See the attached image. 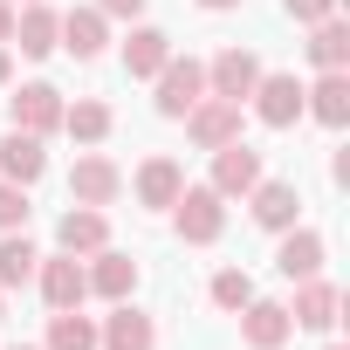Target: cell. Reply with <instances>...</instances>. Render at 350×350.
Wrapping results in <instances>:
<instances>
[{
    "label": "cell",
    "mask_w": 350,
    "mask_h": 350,
    "mask_svg": "<svg viewBox=\"0 0 350 350\" xmlns=\"http://www.w3.org/2000/svg\"><path fill=\"white\" fill-rule=\"evenodd\" d=\"M172 227H179V241H193V247H213L227 234V200L213 186H186L172 200Z\"/></svg>",
    "instance_id": "1"
},
{
    "label": "cell",
    "mask_w": 350,
    "mask_h": 350,
    "mask_svg": "<svg viewBox=\"0 0 350 350\" xmlns=\"http://www.w3.org/2000/svg\"><path fill=\"white\" fill-rule=\"evenodd\" d=\"M151 83H158V117H186V110L206 96V62H193V55H165V69H158Z\"/></svg>",
    "instance_id": "2"
},
{
    "label": "cell",
    "mask_w": 350,
    "mask_h": 350,
    "mask_svg": "<svg viewBox=\"0 0 350 350\" xmlns=\"http://www.w3.org/2000/svg\"><path fill=\"white\" fill-rule=\"evenodd\" d=\"M220 200H247L254 186H261V151L247 144V137H234V144H220L213 151V179H206Z\"/></svg>",
    "instance_id": "3"
},
{
    "label": "cell",
    "mask_w": 350,
    "mask_h": 350,
    "mask_svg": "<svg viewBox=\"0 0 350 350\" xmlns=\"http://www.w3.org/2000/svg\"><path fill=\"white\" fill-rule=\"evenodd\" d=\"M8 117H14V131L49 137V131H62V90H55V83H21V90L8 96Z\"/></svg>",
    "instance_id": "4"
},
{
    "label": "cell",
    "mask_w": 350,
    "mask_h": 350,
    "mask_svg": "<svg viewBox=\"0 0 350 350\" xmlns=\"http://www.w3.org/2000/svg\"><path fill=\"white\" fill-rule=\"evenodd\" d=\"M261 83V55L254 49H220L206 62V96H227V103H247V90Z\"/></svg>",
    "instance_id": "5"
},
{
    "label": "cell",
    "mask_w": 350,
    "mask_h": 350,
    "mask_svg": "<svg viewBox=\"0 0 350 350\" xmlns=\"http://www.w3.org/2000/svg\"><path fill=\"white\" fill-rule=\"evenodd\" d=\"M186 137H193L200 151L234 144V137H241V103H227V96H200V103L186 110Z\"/></svg>",
    "instance_id": "6"
},
{
    "label": "cell",
    "mask_w": 350,
    "mask_h": 350,
    "mask_svg": "<svg viewBox=\"0 0 350 350\" xmlns=\"http://www.w3.org/2000/svg\"><path fill=\"white\" fill-rule=\"evenodd\" d=\"M35 282H42V302L49 309H83V295H90V275H83L76 254H42L35 261Z\"/></svg>",
    "instance_id": "7"
},
{
    "label": "cell",
    "mask_w": 350,
    "mask_h": 350,
    "mask_svg": "<svg viewBox=\"0 0 350 350\" xmlns=\"http://www.w3.org/2000/svg\"><path fill=\"white\" fill-rule=\"evenodd\" d=\"M96 350H158V323L137 302H110V316L96 323Z\"/></svg>",
    "instance_id": "8"
},
{
    "label": "cell",
    "mask_w": 350,
    "mask_h": 350,
    "mask_svg": "<svg viewBox=\"0 0 350 350\" xmlns=\"http://www.w3.org/2000/svg\"><path fill=\"white\" fill-rule=\"evenodd\" d=\"M247 103H254V117H261L268 131H288V124L302 117V83H295V76H268V69H261V83L247 90Z\"/></svg>",
    "instance_id": "9"
},
{
    "label": "cell",
    "mask_w": 350,
    "mask_h": 350,
    "mask_svg": "<svg viewBox=\"0 0 350 350\" xmlns=\"http://www.w3.org/2000/svg\"><path fill=\"white\" fill-rule=\"evenodd\" d=\"M117 193H124V172H117L103 151L76 158V172H69V200H76V206H117Z\"/></svg>",
    "instance_id": "10"
},
{
    "label": "cell",
    "mask_w": 350,
    "mask_h": 350,
    "mask_svg": "<svg viewBox=\"0 0 350 350\" xmlns=\"http://www.w3.org/2000/svg\"><path fill=\"white\" fill-rule=\"evenodd\" d=\"M247 206H254V227L288 234V227H295V213H302V193H295V179H268V172H261V186L247 193Z\"/></svg>",
    "instance_id": "11"
},
{
    "label": "cell",
    "mask_w": 350,
    "mask_h": 350,
    "mask_svg": "<svg viewBox=\"0 0 350 350\" xmlns=\"http://www.w3.org/2000/svg\"><path fill=\"white\" fill-rule=\"evenodd\" d=\"M302 110H309L316 124L343 131V124H350V69H323L316 83H302Z\"/></svg>",
    "instance_id": "12"
},
{
    "label": "cell",
    "mask_w": 350,
    "mask_h": 350,
    "mask_svg": "<svg viewBox=\"0 0 350 350\" xmlns=\"http://www.w3.org/2000/svg\"><path fill=\"white\" fill-rule=\"evenodd\" d=\"M55 49H69L76 62H96V55L110 49V21H103L96 8H69L62 28H55Z\"/></svg>",
    "instance_id": "13"
},
{
    "label": "cell",
    "mask_w": 350,
    "mask_h": 350,
    "mask_svg": "<svg viewBox=\"0 0 350 350\" xmlns=\"http://www.w3.org/2000/svg\"><path fill=\"white\" fill-rule=\"evenodd\" d=\"M83 275H90V295H103V302H131L137 295V261L117 254V247H96Z\"/></svg>",
    "instance_id": "14"
},
{
    "label": "cell",
    "mask_w": 350,
    "mask_h": 350,
    "mask_svg": "<svg viewBox=\"0 0 350 350\" xmlns=\"http://www.w3.org/2000/svg\"><path fill=\"white\" fill-rule=\"evenodd\" d=\"M336 309H343L336 282L309 275V282H295V302H288V323H295V329H336Z\"/></svg>",
    "instance_id": "15"
},
{
    "label": "cell",
    "mask_w": 350,
    "mask_h": 350,
    "mask_svg": "<svg viewBox=\"0 0 350 350\" xmlns=\"http://www.w3.org/2000/svg\"><path fill=\"white\" fill-rule=\"evenodd\" d=\"M288 336H295L288 302H261V295H254V302L241 309V343H247V350H282Z\"/></svg>",
    "instance_id": "16"
},
{
    "label": "cell",
    "mask_w": 350,
    "mask_h": 350,
    "mask_svg": "<svg viewBox=\"0 0 350 350\" xmlns=\"http://www.w3.org/2000/svg\"><path fill=\"white\" fill-rule=\"evenodd\" d=\"M131 186H137V206H172V200L186 193V165L158 151V158L137 165V179H131Z\"/></svg>",
    "instance_id": "17"
},
{
    "label": "cell",
    "mask_w": 350,
    "mask_h": 350,
    "mask_svg": "<svg viewBox=\"0 0 350 350\" xmlns=\"http://www.w3.org/2000/svg\"><path fill=\"white\" fill-rule=\"evenodd\" d=\"M55 241H62V254H96V247H110L103 206H69V213L55 220Z\"/></svg>",
    "instance_id": "18"
},
{
    "label": "cell",
    "mask_w": 350,
    "mask_h": 350,
    "mask_svg": "<svg viewBox=\"0 0 350 350\" xmlns=\"http://www.w3.org/2000/svg\"><path fill=\"white\" fill-rule=\"evenodd\" d=\"M42 172H49V151H42V137H28V131H8V137H0V179L35 186Z\"/></svg>",
    "instance_id": "19"
},
{
    "label": "cell",
    "mask_w": 350,
    "mask_h": 350,
    "mask_svg": "<svg viewBox=\"0 0 350 350\" xmlns=\"http://www.w3.org/2000/svg\"><path fill=\"white\" fill-rule=\"evenodd\" d=\"M55 28H62V14L55 8H42V0H28V14H14V35H8V49H21V55H55Z\"/></svg>",
    "instance_id": "20"
},
{
    "label": "cell",
    "mask_w": 350,
    "mask_h": 350,
    "mask_svg": "<svg viewBox=\"0 0 350 350\" xmlns=\"http://www.w3.org/2000/svg\"><path fill=\"white\" fill-rule=\"evenodd\" d=\"M275 268H282L288 282L323 275V234H316V227H288V234H282V247H275Z\"/></svg>",
    "instance_id": "21"
},
{
    "label": "cell",
    "mask_w": 350,
    "mask_h": 350,
    "mask_svg": "<svg viewBox=\"0 0 350 350\" xmlns=\"http://www.w3.org/2000/svg\"><path fill=\"white\" fill-rule=\"evenodd\" d=\"M309 62L316 69H350V28L336 21V14H323V21H309Z\"/></svg>",
    "instance_id": "22"
},
{
    "label": "cell",
    "mask_w": 350,
    "mask_h": 350,
    "mask_svg": "<svg viewBox=\"0 0 350 350\" xmlns=\"http://www.w3.org/2000/svg\"><path fill=\"white\" fill-rule=\"evenodd\" d=\"M165 55H172V35L137 21V28H131V42H124V69H131V76H158V69H165Z\"/></svg>",
    "instance_id": "23"
},
{
    "label": "cell",
    "mask_w": 350,
    "mask_h": 350,
    "mask_svg": "<svg viewBox=\"0 0 350 350\" xmlns=\"http://www.w3.org/2000/svg\"><path fill=\"white\" fill-rule=\"evenodd\" d=\"M62 131H69L76 144H103V137L117 131V117H110V103L83 96V103H62Z\"/></svg>",
    "instance_id": "24"
},
{
    "label": "cell",
    "mask_w": 350,
    "mask_h": 350,
    "mask_svg": "<svg viewBox=\"0 0 350 350\" xmlns=\"http://www.w3.org/2000/svg\"><path fill=\"white\" fill-rule=\"evenodd\" d=\"M42 350H96V316H83V309H55Z\"/></svg>",
    "instance_id": "25"
},
{
    "label": "cell",
    "mask_w": 350,
    "mask_h": 350,
    "mask_svg": "<svg viewBox=\"0 0 350 350\" xmlns=\"http://www.w3.org/2000/svg\"><path fill=\"white\" fill-rule=\"evenodd\" d=\"M35 241L28 234H0V288H21V282H35Z\"/></svg>",
    "instance_id": "26"
},
{
    "label": "cell",
    "mask_w": 350,
    "mask_h": 350,
    "mask_svg": "<svg viewBox=\"0 0 350 350\" xmlns=\"http://www.w3.org/2000/svg\"><path fill=\"white\" fill-rule=\"evenodd\" d=\"M206 295H213V309H227V316H241V309L254 302V282H247V268H220Z\"/></svg>",
    "instance_id": "27"
},
{
    "label": "cell",
    "mask_w": 350,
    "mask_h": 350,
    "mask_svg": "<svg viewBox=\"0 0 350 350\" xmlns=\"http://www.w3.org/2000/svg\"><path fill=\"white\" fill-rule=\"evenodd\" d=\"M28 186H14V179H0V234H21L28 227Z\"/></svg>",
    "instance_id": "28"
},
{
    "label": "cell",
    "mask_w": 350,
    "mask_h": 350,
    "mask_svg": "<svg viewBox=\"0 0 350 350\" xmlns=\"http://www.w3.org/2000/svg\"><path fill=\"white\" fill-rule=\"evenodd\" d=\"M282 8H288V21H323V14H336V0H282Z\"/></svg>",
    "instance_id": "29"
},
{
    "label": "cell",
    "mask_w": 350,
    "mask_h": 350,
    "mask_svg": "<svg viewBox=\"0 0 350 350\" xmlns=\"http://www.w3.org/2000/svg\"><path fill=\"white\" fill-rule=\"evenodd\" d=\"M96 14H103V21H137L144 0H96Z\"/></svg>",
    "instance_id": "30"
},
{
    "label": "cell",
    "mask_w": 350,
    "mask_h": 350,
    "mask_svg": "<svg viewBox=\"0 0 350 350\" xmlns=\"http://www.w3.org/2000/svg\"><path fill=\"white\" fill-rule=\"evenodd\" d=\"M14 35V0H0V42Z\"/></svg>",
    "instance_id": "31"
},
{
    "label": "cell",
    "mask_w": 350,
    "mask_h": 350,
    "mask_svg": "<svg viewBox=\"0 0 350 350\" xmlns=\"http://www.w3.org/2000/svg\"><path fill=\"white\" fill-rule=\"evenodd\" d=\"M14 83V55H8V42H0V90Z\"/></svg>",
    "instance_id": "32"
},
{
    "label": "cell",
    "mask_w": 350,
    "mask_h": 350,
    "mask_svg": "<svg viewBox=\"0 0 350 350\" xmlns=\"http://www.w3.org/2000/svg\"><path fill=\"white\" fill-rule=\"evenodd\" d=\"M200 8H206V14H227V8H241V0H200Z\"/></svg>",
    "instance_id": "33"
},
{
    "label": "cell",
    "mask_w": 350,
    "mask_h": 350,
    "mask_svg": "<svg viewBox=\"0 0 350 350\" xmlns=\"http://www.w3.org/2000/svg\"><path fill=\"white\" fill-rule=\"evenodd\" d=\"M14 350H42V343H14Z\"/></svg>",
    "instance_id": "34"
},
{
    "label": "cell",
    "mask_w": 350,
    "mask_h": 350,
    "mask_svg": "<svg viewBox=\"0 0 350 350\" xmlns=\"http://www.w3.org/2000/svg\"><path fill=\"white\" fill-rule=\"evenodd\" d=\"M0 295H8V288H0ZM0 316H8V309H0Z\"/></svg>",
    "instance_id": "35"
},
{
    "label": "cell",
    "mask_w": 350,
    "mask_h": 350,
    "mask_svg": "<svg viewBox=\"0 0 350 350\" xmlns=\"http://www.w3.org/2000/svg\"><path fill=\"white\" fill-rule=\"evenodd\" d=\"M329 350H343V343H329Z\"/></svg>",
    "instance_id": "36"
}]
</instances>
